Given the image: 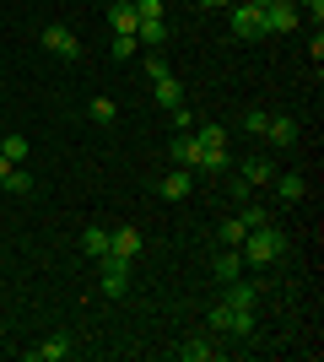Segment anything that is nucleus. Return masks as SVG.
Returning a JSON list of instances; mask_svg holds the SVG:
<instances>
[{
	"mask_svg": "<svg viewBox=\"0 0 324 362\" xmlns=\"http://www.w3.org/2000/svg\"><path fill=\"white\" fill-rule=\"evenodd\" d=\"M238 222H244V227H265V222H270V211H265V206H244Z\"/></svg>",
	"mask_w": 324,
	"mask_h": 362,
	"instance_id": "cd10ccee",
	"label": "nucleus"
},
{
	"mask_svg": "<svg viewBox=\"0 0 324 362\" xmlns=\"http://www.w3.org/2000/svg\"><path fill=\"white\" fill-rule=\"evenodd\" d=\"M11 168H16V163H6V157H0V184H6V173H11Z\"/></svg>",
	"mask_w": 324,
	"mask_h": 362,
	"instance_id": "72a5a7b5",
	"label": "nucleus"
},
{
	"mask_svg": "<svg viewBox=\"0 0 324 362\" xmlns=\"http://www.w3.org/2000/svg\"><path fill=\"white\" fill-rule=\"evenodd\" d=\"M146 76H152V81H162V76H173V71H168V60H162V54H152V60H146Z\"/></svg>",
	"mask_w": 324,
	"mask_h": 362,
	"instance_id": "7c9ffc66",
	"label": "nucleus"
},
{
	"mask_svg": "<svg viewBox=\"0 0 324 362\" xmlns=\"http://www.w3.org/2000/svg\"><path fill=\"white\" fill-rule=\"evenodd\" d=\"M195 168H205V173H222L227 168V146H216V151H200V163Z\"/></svg>",
	"mask_w": 324,
	"mask_h": 362,
	"instance_id": "a878e982",
	"label": "nucleus"
},
{
	"mask_svg": "<svg viewBox=\"0 0 324 362\" xmlns=\"http://www.w3.org/2000/svg\"><path fill=\"white\" fill-rule=\"evenodd\" d=\"M157 189H162V200H184L189 189H195V173H189V168H179V173H168Z\"/></svg>",
	"mask_w": 324,
	"mask_h": 362,
	"instance_id": "9d476101",
	"label": "nucleus"
},
{
	"mask_svg": "<svg viewBox=\"0 0 324 362\" xmlns=\"http://www.w3.org/2000/svg\"><path fill=\"white\" fill-rule=\"evenodd\" d=\"M270 184H276V200H281V206H297V200L308 195V179H303V173H276Z\"/></svg>",
	"mask_w": 324,
	"mask_h": 362,
	"instance_id": "423d86ee",
	"label": "nucleus"
},
{
	"mask_svg": "<svg viewBox=\"0 0 324 362\" xmlns=\"http://www.w3.org/2000/svg\"><path fill=\"white\" fill-rule=\"evenodd\" d=\"M44 49H49V54H60V60H76V54H81L76 33L60 28V22H49V28H44Z\"/></svg>",
	"mask_w": 324,
	"mask_h": 362,
	"instance_id": "39448f33",
	"label": "nucleus"
},
{
	"mask_svg": "<svg viewBox=\"0 0 324 362\" xmlns=\"http://www.w3.org/2000/svg\"><path fill=\"white\" fill-rule=\"evenodd\" d=\"M211 271H216V281L227 287V281H238V276H244V255H238V249H222V259H216Z\"/></svg>",
	"mask_w": 324,
	"mask_h": 362,
	"instance_id": "4468645a",
	"label": "nucleus"
},
{
	"mask_svg": "<svg viewBox=\"0 0 324 362\" xmlns=\"http://www.w3.org/2000/svg\"><path fill=\"white\" fill-rule=\"evenodd\" d=\"M244 233H248V227L238 222V216H227V222H222V249H238V243H244Z\"/></svg>",
	"mask_w": 324,
	"mask_h": 362,
	"instance_id": "b1692460",
	"label": "nucleus"
},
{
	"mask_svg": "<svg viewBox=\"0 0 324 362\" xmlns=\"http://www.w3.org/2000/svg\"><path fill=\"white\" fill-rule=\"evenodd\" d=\"M168 114H173V130H195V119H189V108H184V103L168 108Z\"/></svg>",
	"mask_w": 324,
	"mask_h": 362,
	"instance_id": "2f4dec72",
	"label": "nucleus"
},
{
	"mask_svg": "<svg viewBox=\"0 0 324 362\" xmlns=\"http://www.w3.org/2000/svg\"><path fill=\"white\" fill-rule=\"evenodd\" d=\"M308 54H313V65L324 60V33H319V28H313V38H308Z\"/></svg>",
	"mask_w": 324,
	"mask_h": 362,
	"instance_id": "473e14b6",
	"label": "nucleus"
},
{
	"mask_svg": "<svg viewBox=\"0 0 324 362\" xmlns=\"http://www.w3.org/2000/svg\"><path fill=\"white\" fill-rule=\"evenodd\" d=\"M173 28H168V16H146V22H136V44H168Z\"/></svg>",
	"mask_w": 324,
	"mask_h": 362,
	"instance_id": "6e6552de",
	"label": "nucleus"
},
{
	"mask_svg": "<svg viewBox=\"0 0 324 362\" xmlns=\"http://www.w3.org/2000/svg\"><path fill=\"white\" fill-rule=\"evenodd\" d=\"M227 303L232 308H254V303H260V281H244V276L227 281Z\"/></svg>",
	"mask_w": 324,
	"mask_h": 362,
	"instance_id": "9b49d317",
	"label": "nucleus"
},
{
	"mask_svg": "<svg viewBox=\"0 0 324 362\" xmlns=\"http://www.w3.org/2000/svg\"><path fill=\"white\" fill-rule=\"evenodd\" d=\"M227 11H232V33H238V38H265V11L260 6L238 0V6H227Z\"/></svg>",
	"mask_w": 324,
	"mask_h": 362,
	"instance_id": "20e7f679",
	"label": "nucleus"
},
{
	"mask_svg": "<svg viewBox=\"0 0 324 362\" xmlns=\"http://www.w3.org/2000/svg\"><path fill=\"white\" fill-rule=\"evenodd\" d=\"M238 255H244V265H260V271H270V265L287 255V238H281L270 222H265V227H248L244 243H238Z\"/></svg>",
	"mask_w": 324,
	"mask_h": 362,
	"instance_id": "f257e3e1",
	"label": "nucleus"
},
{
	"mask_svg": "<svg viewBox=\"0 0 324 362\" xmlns=\"http://www.w3.org/2000/svg\"><path fill=\"white\" fill-rule=\"evenodd\" d=\"M265 33H292L303 16H297V0H265Z\"/></svg>",
	"mask_w": 324,
	"mask_h": 362,
	"instance_id": "7ed1b4c3",
	"label": "nucleus"
},
{
	"mask_svg": "<svg viewBox=\"0 0 324 362\" xmlns=\"http://www.w3.org/2000/svg\"><path fill=\"white\" fill-rule=\"evenodd\" d=\"M200 6H238V0H200Z\"/></svg>",
	"mask_w": 324,
	"mask_h": 362,
	"instance_id": "f704fd0d",
	"label": "nucleus"
},
{
	"mask_svg": "<svg viewBox=\"0 0 324 362\" xmlns=\"http://www.w3.org/2000/svg\"><path fill=\"white\" fill-rule=\"evenodd\" d=\"M173 157H179L184 168L200 163V141H195V130H179V136H173Z\"/></svg>",
	"mask_w": 324,
	"mask_h": 362,
	"instance_id": "2eb2a0df",
	"label": "nucleus"
},
{
	"mask_svg": "<svg viewBox=\"0 0 324 362\" xmlns=\"http://www.w3.org/2000/svg\"><path fill=\"white\" fill-rule=\"evenodd\" d=\"M238 179H244L248 189H265V184L276 179V168L265 163V157H254V163H244V173H238Z\"/></svg>",
	"mask_w": 324,
	"mask_h": 362,
	"instance_id": "dca6fc26",
	"label": "nucleus"
},
{
	"mask_svg": "<svg viewBox=\"0 0 324 362\" xmlns=\"http://www.w3.org/2000/svg\"><path fill=\"white\" fill-rule=\"evenodd\" d=\"M0 157H6V163H28V141H22V136H6V141H0Z\"/></svg>",
	"mask_w": 324,
	"mask_h": 362,
	"instance_id": "4be33fe9",
	"label": "nucleus"
},
{
	"mask_svg": "<svg viewBox=\"0 0 324 362\" xmlns=\"http://www.w3.org/2000/svg\"><path fill=\"white\" fill-rule=\"evenodd\" d=\"M28 357L32 362H65V357H71V341H65V335H49L44 346H32Z\"/></svg>",
	"mask_w": 324,
	"mask_h": 362,
	"instance_id": "f8f14e48",
	"label": "nucleus"
},
{
	"mask_svg": "<svg viewBox=\"0 0 324 362\" xmlns=\"http://www.w3.org/2000/svg\"><path fill=\"white\" fill-rule=\"evenodd\" d=\"M152 92H157V103H162V108H179V103H184V87H179V76H162Z\"/></svg>",
	"mask_w": 324,
	"mask_h": 362,
	"instance_id": "a211bd4d",
	"label": "nucleus"
},
{
	"mask_svg": "<svg viewBox=\"0 0 324 362\" xmlns=\"http://www.w3.org/2000/svg\"><path fill=\"white\" fill-rule=\"evenodd\" d=\"M87 114H92L97 124H114V119H119V103H114V98H92V108H87Z\"/></svg>",
	"mask_w": 324,
	"mask_h": 362,
	"instance_id": "412c9836",
	"label": "nucleus"
},
{
	"mask_svg": "<svg viewBox=\"0 0 324 362\" xmlns=\"http://www.w3.org/2000/svg\"><path fill=\"white\" fill-rule=\"evenodd\" d=\"M81 249H87L92 259H103L108 255V227H87V233H81Z\"/></svg>",
	"mask_w": 324,
	"mask_h": 362,
	"instance_id": "6ab92c4d",
	"label": "nucleus"
},
{
	"mask_svg": "<svg viewBox=\"0 0 324 362\" xmlns=\"http://www.w3.org/2000/svg\"><path fill=\"white\" fill-rule=\"evenodd\" d=\"M248 6H265V0H248Z\"/></svg>",
	"mask_w": 324,
	"mask_h": 362,
	"instance_id": "c9c22d12",
	"label": "nucleus"
},
{
	"mask_svg": "<svg viewBox=\"0 0 324 362\" xmlns=\"http://www.w3.org/2000/svg\"><path fill=\"white\" fill-rule=\"evenodd\" d=\"M97 271H103V281H97L103 298H124V292H130V259L103 255V259H97Z\"/></svg>",
	"mask_w": 324,
	"mask_h": 362,
	"instance_id": "f03ea898",
	"label": "nucleus"
},
{
	"mask_svg": "<svg viewBox=\"0 0 324 362\" xmlns=\"http://www.w3.org/2000/svg\"><path fill=\"white\" fill-rule=\"evenodd\" d=\"M179 357H184V362H216V346L200 341V335H189L184 346H179Z\"/></svg>",
	"mask_w": 324,
	"mask_h": 362,
	"instance_id": "f3484780",
	"label": "nucleus"
},
{
	"mask_svg": "<svg viewBox=\"0 0 324 362\" xmlns=\"http://www.w3.org/2000/svg\"><path fill=\"white\" fill-rule=\"evenodd\" d=\"M297 16H313V28L324 22V0H297Z\"/></svg>",
	"mask_w": 324,
	"mask_h": 362,
	"instance_id": "c85d7f7f",
	"label": "nucleus"
},
{
	"mask_svg": "<svg viewBox=\"0 0 324 362\" xmlns=\"http://www.w3.org/2000/svg\"><path fill=\"white\" fill-rule=\"evenodd\" d=\"M195 141H200V151H216V146H227V130L222 124H195Z\"/></svg>",
	"mask_w": 324,
	"mask_h": 362,
	"instance_id": "aec40b11",
	"label": "nucleus"
},
{
	"mask_svg": "<svg viewBox=\"0 0 324 362\" xmlns=\"http://www.w3.org/2000/svg\"><path fill=\"white\" fill-rule=\"evenodd\" d=\"M0 189H11V195H28V189H32V173H22V163H16L11 173H6V184H0Z\"/></svg>",
	"mask_w": 324,
	"mask_h": 362,
	"instance_id": "5701e85b",
	"label": "nucleus"
},
{
	"mask_svg": "<svg viewBox=\"0 0 324 362\" xmlns=\"http://www.w3.org/2000/svg\"><path fill=\"white\" fill-rule=\"evenodd\" d=\"M108 255L136 259L140 255V233H136V227H114V233H108Z\"/></svg>",
	"mask_w": 324,
	"mask_h": 362,
	"instance_id": "0eeeda50",
	"label": "nucleus"
},
{
	"mask_svg": "<svg viewBox=\"0 0 324 362\" xmlns=\"http://www.w3.org/2000/svg\"><path fill=\"white\" fill-rule=\"evenodd\" d=\"M130 6H136L140 22H146V16H162V0H130Z\"/></svg>",
	"mask_w": 324,
	"mask_h": 362,
	"instance_id": "c756f323",
	"label": "nucleus"
},
{
	"mask_svg": "<svg viewBox=\"0 0 324 362\" xmlns=\"http://www.w3.org/2000/svg\"><path fill=\"white\" fill-rule=\"evenodd\" d=\"M136 6H130V0H114V6H108V28L114 33H136Z\"/></svg>",
	"mask_w": 324,
	"mask_h": 362,
	"instance_id": "ddd939ff",
	"label": "nucleus"
},
{
	"mask_svg": "<svg viewBox=\"0 0 324 362\" xmlns=\"http://www.w3.org/2000/svg\"><path fill=\"white\" fill-rule=\"evenodd\" d=\"M108 49H114V60H130V54H136V33H114V44H108Z\"/></svg>",
	"mask_w": 324,
	"mask_h": 362,
	"instance_id": "393cba45",
	"label": "nucleus"
},
{
	"mask_svg": "<svg viewBox=\"0 0 324 362\" xmlns=\"http://www.w3.org/2000/svg\"><path fill=\"white\" fill-rule=\"evenodd\" d=\"M265 141H270V146H297V119L276 114V119L265 124Z\"/></svg>",
	"mask_w": 324,
	"mask_h": 362,
	"instance_id": "1a4fd4ad",
	"label": "nucleus"
},
{
	"mask_svg": "<svg viewBox=\"0 0 324 362\" xmlns=\"http://www.w3.org/2000/svg\"><path fill=\"white\" fill-rule=\"evenodd\" d=\"M265 124H270L265 108H248V114H244V130H248V136H265Z\"/></svg>",
	"mask_w": 324,
	"mask_h": 362,
	"instance_id": "bb28decb",
	"label": "nucleus"
}]
</instances>
